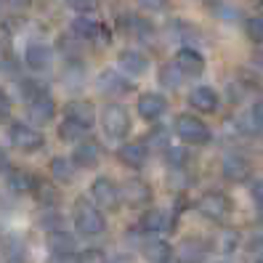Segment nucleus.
<instances>
[{"instance_id": "f257e3e1", "label": "nucleus", "mask_w": 263, "mask_h": 263, "mask_svg": "<svg viewBox=\"0 0 263 263\" xmlns=\"http://www.w3.org/2000/svg\"><path fill=\"white\" fill-rule=\"evenodd\" d=\"M72 221H74V229L80 231L83 237H99V234H104V229H106V218H104L101 208L93 202V199H88V197H80L74 202Z\"/></svg>"}, {"instance_id": "f03ea898", "label": "nucleus", "mask_w": 263, "mask_h": 263, "mask_svg": "<svg viewBox=\"0 0 263 263\" xmlns=\"http://www.w3.org/2000/svg\"><path fill=\"white\" fill-rule=\"evenodd\" d=\"M176 136L181 141H186L192 146H202L210 141V128L205 125V120H199L197 115H178L176 117V125H173Z\"/></svg>"}, {"instance_id": "7ed1b4c3", "label": "nucleus", "mask_w": 263, "mask_h": 263, "mask_svg": "<svg viewBox=\"0 0 263 263\" xmlns=\"http://www.w3.org/2000/svg\"><path fill=\"white\" fill-rule=\"evenodd\" d=\"M197 210L202 213L208 221L223 223V221H229V215H231V210H234V205H231L229 194H223V192H205L202 197L197 199Z\"/></svg>"}, {"instance_id": "20e7f679", "label": "nucleus", "mask_w": 263, "mask_h": 263, "mask_svg": "<svg viewBox=\"0 0 263 263\" xmlns=\"http://www.w3.org/2000/svg\"><path fill=\"white\" fill-rule=\"evenodd\" d=\"M101 128L109 138H125L130 133V115L122 104H106L101 112Z\"/></svg>"}, {"instance_id": "39448f33", "label": "nucleus", "mask_w": 263, "mask_h": 263, "mask_svg": "<svg viewBox=\"0 0 263 263\" xmlns=\"http://www.w3.org/2000/svg\"><path fill=\"white\" fill-rule=\"evenodd\" d=\"M90 199L101 208V210H117L122 202V189L112 178L99 176L93 183H90Z\"/></svg>"}, {"instance_id": "423d86ee", "label": "nucleus", "mask_w": 263, "mask_h": 263, "mask_svg": "<svg viewBox=\"0 0 263 263\" xmlns=\"http://www.w3.org/2000/svg\"><path fill=\"white\" fill-rule=\"evenodd\" d=\"M8 138H11V144L16 146L19 152H27V154L37 152L45 144L43 133L37 128H32V125H24V122H13L11 130H8Z\"/></svg>"}, {"instance_id": "0eeeda50", "label": "nucleus", "mask_w": 263, "mask_h": 263, "mask_svg": "<svg viewBox=\"0 0 263 263\" xmlns=\"http://www.w3.org/2000/svg\"><path fill=\"white\" fill-rule=\"evenodd\" d=\"M96 85H99V90H101L104 96H125V93H130V90H133L130 77L122 72V69H104L99 74Z\"/></svg>"}, {"instance_id": "6e6552de", "label": "nucleus", "mask_w": 263, "mask_h": 263, "mask_svg": "<svg viewBox=\"0 0 263 263\" xmlns=\"http://www.w3.org/2000/svg\"><path fill=\"white\" fill-rule=\"evenodd\" d=\"M223 178L226 181H231V183H245V181H250V176H253V165H250V160L245 157V154H239V152H231V154H226V160H223Z\"/></svg>"}, {"instance_id": "1a4fd4ad", "label": "nucleus", "mask_w": 263, "mask_h": 263, "mask_svg": "<svg viewBox=\"0 0 263 263\" xmlns=\"http://www.w3.org/2000/svg\"><path fill=\"white\" fill-rule=\"evenodd\" d=\"M117 160L130 170H141L149 160V146L144 141H125L117 149Z\"/></svg>"}, {"instance_id": "9d476101", "label": "nucleus", "mask_w": 263, "mask_h": 263, "mask_svg": "<svg viewBox=\"0 0 263 263\" xmlns=\"http://www.w3.org/2000/svg\"><path fill=\"white\" fill-rule=\"evenodd\" d=\"M117 67L128 77H141V74L149 72V56L144 51H138V48H125L117 56Z\"/></svg>"}, {"instance_id": "9b49d317", "label": "nucleus", "mask_w": 263, "mask_h": 263, "mask_svg": "<svg viewBox=\"0 0 263 263\" xmlns=\"http://www.w3.org/2000/svg\"><path fill=\"white\" fill-rule=\"evenodd\" d=\"M173 64L186 77H199L205 72V56L199 53L197 48H192V45H183V48L176 51V61H173Z\"/></svg>"}, {"instance_id": "f8f14e48", "label": "nucleus", "mask_w": 263, "mask_h": 263, "mask_svg": "<svg viewBox=\"0 0 263 263\" xmlns=\"http://www.w3.org/2000/svg\"><path fill=\"white\" fill-rule=\"evenodd\" d=\"M136 109H138V115H141L146 122H157V120L167 112V99H165L162 93H154V90H149V93L138 96Z\"/></svg>"}, {"instance_id": "ddd939ff", "label": "nucleus", "mask_w": 263, "mask_h": 263, "mask_svg": "<svg viewBox=\"0 0 263 263\" xmlns=\"http://www.w3.org/2000/svg\"><path fill=\"white\" fill-rule=\"evenodd\" d=\"M173 226H176V218L167 210L154 208V210H146L141 215V231L144 234H167Z\"/></svg>"}, {"instance_id": "4468645a", "label": "nucleus", "mask_w": 263, "mask_h": 263, "mask_svg": "<svg viewBox=\"0 0 263 263\" xmlns=\"http://www.w3.org/2000/svg\"><path fill=\"white\" fill-rule=\"evenodd\" d=\"M122 199L130 208H146L152 202V186L141 178H128L122 183Z\"/></svg>"}, {"instance_id": "2eb2a0df", "label": "nucleus", "mask_w": 263, "mask_h": 263, "mask_svg": "<svg viewBox=\"0 0 263 263\" xmlns=\"http://www.w3.org/2000/svg\"><path fill=\"white\" fill-rule=\"evenodd\" d=\"M24 61H27V67L35 69V72L51 69V64H53V51H51V45H45V43H29L27 51H24Z\"/></svg>"}, {"instance_id": "dca6fc26", "label": "nucleus", "mask_w": 263, "mask_h": 263, "mask_svg": "<svg viewBox=\"0 0 263 263\" xmlns=\"http://www.w3.org/2000/svg\"><path fill=\"white\" fill-rule=\"evenodd\" d=\"M72 160H74L77 167H96L99 160H101L99 141H93V138H83V141H77V146L72 152Z\"/></svg>"}, {"instance_id": "f3484780", "label": "nucleus", "mask_w": 263, "mask_h": 263, "mask_svg": "<svg viewBox=\"0 0 263 263\" xmlns=\"http://www.w3.org/2000/svg\"><path fill=\"white\" fill-rule=\"evenodd\" d=\"M0 255L6 263H27V242L19 234H6L0 239Z\"/></svg>"}, {"instance_id": "a211bd4d", "label": "nucleus", "mask_w": 263, "mask_h": 263, "mask_svg": "<svg viewBox=\"0 0 263 263\" xmlns=\"http://www.w3.org/2000/svg\"><path fill=\"white\" fill-rule=\"evenodd\" d=\"M27 115H29V120H32L35 125H45V122H51L53 115H56V101L48 93H43L40 99L27 104Z\"/></svg>"}, {"instance_id": "6ab92c4d", "label": "nucleus", "mask_w": 263, "mask_h": 263, "mask_svg": "<svg viewBox=\"0 0 263 263\" xmlns=\"http://www.w3.org/2000/svg\"><path fill=\"white\" fill-rule=\"evenodd\" d=\"M189 104L194 106L197 112L213 115L215 109H218V93H215L210 85H197L192 93H189Z\"/></svg>"}, {"instance_id": "aec40b11", "label": "nucleus", "mask_w": 263, "mask_h": 263, "mask_svg": "<svg viewBox=\"0 0 263 263\" xmlns=\"http://www.w3.org/2000/svg\"><path fill=\"white\" fill-rule=\"evenodd\" d=\"M101 27L104 24L99 19L88 16V13H80V16H74V22H72V32H74V37H80L85 43H96L99 35H101Z\"/></svg>"}, {"instance_id": "412c9836", "label": "nucleus", "mask_w": 263, "mask_h": 263, "mask_svg": "<svg viewBox=\"0 0 263 263\" xmlns=\"http://www.w3.org/2000/svg\"><path fill=\"white\" fill-rule=\"evenodd\" d=\"M64 117L74 120V122H80V125L85 128H93V122H96V112H93V104L90 101H83V99H74L64 106Z\"/></svg>"}, {"instance_id": "4be33fe9", "label": "nucleus", "mask_w": 263, "mask_h": 263, "mask_svg": "<svg viewBox=\"0 0 263 263\" xmlns=\"http://www.w3.org/2000/svg\"><path fill=\"white\" fill-rule=\"evenodd\" d=\"M6 181H8V189H11L13 194H32V192H35V183H37V176L29 173V170L13 167Z\"/></svg>"}, {"instance_id": "5701e85b", "label": "nucleus", "mask_w": 263, "mask_h": 263, "mask_svg": "<svg viewBox=\"0 0 263 263\" xmlns=\"http://www.w3.org/2000/svg\"><path fill=\"white\" fill-rule=\"evenodd\" d=\"M117 24H120V29L128 37H138V40H141V37L152 35V24L146 19H141V16H136V13H122V16L117 19Z\"/></svg>"}, {"instance_id": "b1692460", "label": "nucleus", "mask_w": 263, "mask_h": 263, "mask_svg": "<svg viewBox=\"0 0 263 263\" xmlns=\"http://www.w3.org/2000/svg\"><path fill=\"white\" fill-rule=\"evenodd\" d=\"M144 258L149 263H167V260H173V247H170L165 239L149 237L144 242Z\"/></svg>"}, {"instance_id": "393cba45", "label": "nucleus", "mask_w": 263, "mask_h": 263, "mask_svg": "<svg viewBox=\"0 0 263 263\" xmlns=\"http://www.w3.org/2000/svg\"><path fill=\"white\" fill-rule=\"evenodd\" d=\"M74 237L69 234L67 229H56V231H48V250L53 255H67V253H74Z\"/></svg>"}, {"instance_id": "a878e982", "label": "nucleus", "mask_w": 263, "mask_h": 263, "mask_svg": "<svg viewBox=\"0 0 263 263\" xmlns=\"http://www.w3.org/2000/svg\"><path fill=\"white\" fill-rule=\"evenodd\" d=\"M88 130L90 128H85V125H80V122H74V120H69V117H64L61 120V125H59V138L61 141H83V138H88Z\"/></svg>"}, {"instance_id": "bb28decb", "label": "nucleus", "mask_w": 263, "mask_h": 263, "mask_svg": "<svg viewBox=\"0 0 263 263\" xmlns=\"http://www.w3.org/2000/svg\"><path fill=\"white\" fill-rule=\"evenodd\" d=\"M74 160H67V157H53L51 160V176L61 183H72L74 181Z\"/></svg>"}, {"instance_id": "cd10ccee", "label": "nucleus", "mask_w": 263, "mask_h": 263, "mask_svg": "<svg viewBox=\"0 0 263 263\" xmlns=\"http://www.w3.org/2000/svg\"><path fill=\"white\" fill-rule=\"evenodd\" d=\"M32 194H35L37 202L45 205V208H53V205L59 202V192H56V186H53V183H48V181H43V178H37Z\"/></svg>"}, {"instance_id": "c85d7f7f", "label": "nucleus", "mask_w": 263, "mask_h": 263, "mask_svg": "<svg viewBox=\"0 0 263 263\" xmlns=\"http://www.w3.org/2000/svg\"><path fill=\"white\" fill-rule=\"evenodd\" d=\"M202 258H205V250L194 239H186L178 247V263H202Z\"/></svg>"}, {"instance_id": "c756f323", "label": "nucleus", "mask_w": 263, "mask_h": 263, "mask_svg": "<svg viewBox=\"0 0 263 263\" xmlns=\"http://www.w3.org/2000/svg\"><path fill=\"white\" fill-rule=\"evenodd\" d=\"M183 80H186V74H183L176 64H165L160 69V85L162 88H170V90H176L183 85Z\"/></svg>"}, {"instance_id": "7c9ffc66", "label": "nucleus", "mask_w": 263, "mask_h": 263, "mask_svg": "<svg viewBox=\"0 0 263 263\" xmlns=\"http://www.w3.org/2000/svg\"><path fill=\"white\" fill-rule=\"evenodd\" d=\"M146 146H149V149H162V152H167V149H170V130L162 128V125L152 128L149 136H146Z\"/></svg>"}, {"instance_id": "2f4dec72", "label": "nucleus", "mask_w": 263, "mask_h": 263, "mask_svg": "<svg viewBox=\"0 0 263 263\" xmlns=\"http://www.w3.org/2000/svg\"><path fill=\"white\" fill-rule=\"evenodd\" d=\"M165 160H167V165L173 167V170H183V167L189 165L192 154L183 149V146H170V149L165 152Z\"/></svg>"}, {"instance_id": "473e14b6", "label": "nucleus", "mask_w": 263, "mask_h": 263, "mask_svg": "<svg viewBox=\"0 0 263 263\" xmlns=\"http://www.w3.org/2000/svg\"><path fill=\"white\" fill-rule=\"evenodd\" d=\"M245 32L255 45H263V16L260 13H253V16L245 19Z\"/></svg>"}, {"instance_id": "72a5a7b5", "label": "nucleus", "mask_w": 263, "mask_h": 263, "mask_svg": "<svg viewBox=\"0 0 263 263\" xmlns=\"http://www.w3.org/2000/svg\"><path fill=\"white\" fill-rule=\"evenodd\" d=\"M19 93H22V99L29 104V101L40 99L43 93H48V90H45V85H40L37 80H22V83H19Z\"/></svg>"}, {"instance_id": "f704fd0d", "label": "nucleus", "mask_w": 263, "mask_h": 263, "mask_svg": "<svg viewBox=\"0 0 263 263\" xmlns=\"http://www.w3.org/2000/svg\"><path fill=\"white\" fill-rule=\"evenodd\" d=\"M239 247V231H234V229H226L223 234L218 237V250L223 253V255H231Z\"/></svg>"}, {"instance_id": "c9c22d12", "label": "nucleus", "mask_w": 263, "mask_h": 263, "mask_svg": "<svg viewBox=\"0 0 263 263\" xmlns=\"http://www.w3.org/2000/svg\"><path fill=\"white\" fill-rule=\"evenodd\" d=\"M61 223H64V218H61V215H59L56 210H48V213H45L43 218H40V226H43L45 231H56V229H64Z\"/></svg>"}, {"instance_id": "e433bc0d", "label": "nucleus", "mask_w": 263, "mask_h": 263, "mask_svg": "<svg viewBox=\"0 0 263 263\" xmlns=\"http://www.w3.org/2000/svg\"><path fill=\"white\" fill-rule=\"evenodd\" d=\"M250 125H253V130H263V99L253 104V109H250Z\"/></svg>"}, {"instance_id": "4c0bfd02", "label": "nucleus", "mask_w": 263, "mask_h": 263, "mask_svg": "<svg viewBox=\"0 0 263 263\" xmlns=\"http://www.w3.org/2000/svg\"><path fill=\"white\" fill-rule=\"evenodd\" d=\"M138 8H144V11H152V13H160L167 8V0H136Z\"/></svg>"}, {"instance_id": "58836bf2", "label": "nucleus", "mask_w": 263, "mask_h": 263, "mask_svg": "<svg viewBox=\"0 0 263 263\" xmlns=\"http://www.w3.org/2000/svg\"><path fill=\"white\" fill-rule=\"evenodd\" d=\"M80 263H109V260H106V255L101 250H96V247H93V250H85L80 255Z\"/></svg>"}, {"instance_id": "ea45409f", "label": "nucleus", "mask_w": 263, "mask_h": 263, "mask_svg": "<svg viewBox=\"0 0 263 263\" xmlns=\"http://www.w3.org/2000/svg\"><path fill=\"white\" fill-rule=\"evenodd\" d=\"M250 194H253V202L263 210V178L253 181V186H250Z\"/></svg>"}, {"instance_id": "a19ab883", "label": "nucleus", "mask_w": 263, "mask_h": 263, "mask_svg": "<svg viewBox=\"0 0 263 263\" xmlns=\"http://www.w3.org/2000/svg\"><path fill=\"white\" fill-rule=\"evenodd\" d=\"M67 6L74 8V11H80V13H88L90 8L96 6V0H67Z\"/></svg>"}, {"instance_id": "79ce46f5", "label": "nucleus", "mask_w": 263, "mask_h": 263, "mask_svg": "<svg viewBox=\"0 0 263 263\" xmlns=\"http://www.w3.org/2000/svg\"><path fill=\"white\" fill-rule=\"evenodd\" d=\"M11 115V99L3 88H0V120H6Z\"/></svg>"}, {"instance_id": "37998d69", "label": "nucleus", "mask_w": 263, "mask_h": 263, "mask_svg": "<svg viewBox=\"0 0 263 263\" xmlns=\"http://www.w3.org/2000/svg\"><path fill=\"white\" fill-rule=\"evenodd\" d=\"M51 263H80V255H74V253H67V255H53Z\"/></svg>"}, {"instance_id": "c03bdc74", "label": "nucleus", "mask_w": 263, "mask_h": 263, "mask_svg": "<svg viewBox=\"0 0 263 263\" xmlns=\"http://www.w3.org/2000/svg\"><path fill=\"white\" fill-rule=\"evenodd\" d=\"M8 3L13 8H29V6H32V0H8Z\"/></svg>"}, {"instance_id": "a18cd8bd", "label": "nucleus", "mask_w": 263, "mask_h": 263, "mask_svg": "<svg viewBox=\"0 0 263 263\" xmlns=\"http://www.w3.org/2000/svg\"><path fill=\"white\" fill-rule=\"evenodd\" d=\"M8 167V154H6V149L0 146V173H3V170Z\"/></svg>"}, {"instance_id": "49530a36", "label": "nucleus", "mask_w": 263, "mask_h": 263, "mask_svg": "<svg viewBox=\"0 0 263 263\" xmlns=\"http://www.w3.org/2000/svg\"><path fill=\"white\" fill-rule=\"evenodd\" d=\"M253 61H255V64H258V69H263V48H260V51H255Z\"/></svg>"}, {"instance_id": "de8ad7c7", "label": "nucleus", "mask_w": 263, "mask_h": 263, "mask_svg": "<svg viewBox=\"0 0 263 263\" xmlns=\"http://www.w3.org/2000/svg\"><path fill=\"white\" fill-rule=\"evenodd\" d=\"M258 263H263V255H260V258H258Z\"/></svg>"}, {"instance_id": "09e8293b", "label": "nucleus", "mask_w": 263, "mask_h": 263, "mask_svg": "<svg viewBox=\"0 0 263 263\" xmlns=\"http://www.w3.org/2000/svg\"><path fill=\"white\" fill-rule=\"evenodd\" d=\"M0 6H3V0H0Z\"/></svg>"}, {"instance_id": "8fccbe9b", "label": "nucleus", "mask_w": 263, "mask_h": 263, "mask_svg": "<svg viewBox=\"0 0 263 263\" xmlns=\"http://www.w3.org/2000/svg\"><path fill=\"white\" fill-rule=\"evenodd\" d=\"M167 263H173V260H167Z\"/></svg>"}]
</instances>
